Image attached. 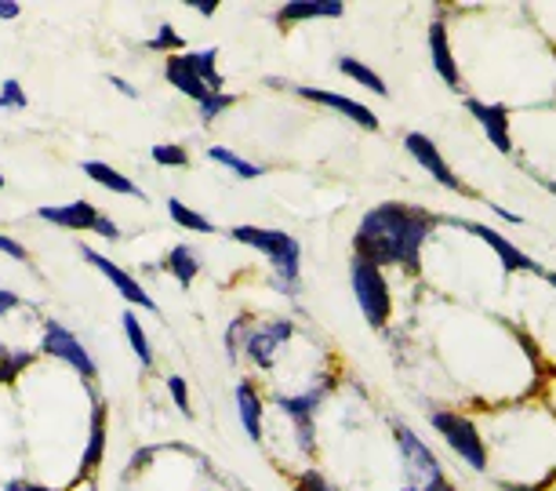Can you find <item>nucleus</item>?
<instances>
[{
  "label": "nucleus",
  "mask_w": 556,
  "mask_h": 491,
  "mask_svg": "<svg viewBox=\"0 0 556 491\" xmlns=\"http://www.w3.org/2000/svg\"><path fill=\"white\" fill-rule=\"evenodd\" d=\"M164 269H167V274H172L182 288H190L193 280L201 277V255H197L190 244H178V248H172V252H167Z\"/></svg>",
  "instance_id": "obj_21"
},
{
  "label": "nucleus",
  "mask_w": 556,
  "mask_h": 491,
  "mask_svg": "<svg viewBox=\"0 0 556 491\" xmlns=\"http://www.w3.org/2000/svg\"><path fill=\"white\" fill-rule=\"evenodd\" d=\"M345 12L342 0H291L277 12V23L280 26H295V23H306V18H339Z\"/></svg>",
  "instance_id": "obj_18"
},
{
  "label": "nucleus",
  "mask_w": 556,
  "mask_h": 491,
  "mask_svg": "<svg viewBox=\"0 0 556 491\" xmlns=\"http://www.w3.org/2000/svg\"><path fill=\"white\" fill-rule=\"evenodd\" d=\"M80 168H84V175H88L91 182H99L102 190H110V193H124V197H135V201H146L142 186H139V182H131L128 175L117 172V168H113V164H106V161H84Z\"/></svg>",
  "instance_id": "obj_19"
},
{
  "label": "nucleus",
  "mask_w": 556,
  "mask_h": 491,
  "mask_svg": "<svg viewBox=\"0 0 556 491\" xmlns=\"http://www.w3.org/2000/svg\"><path fill=\"white\" fill-rule=\"evenodd\" d=\"M549 285H553V288H556V274H549Z\"/></svg>",
  "instance_id": "obj_43"
},
{
  "label": "nucleus",
  "mask_w": 556,
  "mask_h": 491,
  "mask_svg": "<svg viewBox=\"0 0 556 491\" xmlns=\"http://www.w3.org/2000/svg\"><path fill=\"white\" fill-rule=\"evenodd\" d=\"M26 106H29V96H26L23 80H15V77L0 80V110H26Z\"/></svg>",
  "instance_id": "obj_31"
},
{
  "label": "nucleus",
  "mask_w": 556,
  "mask_h": 491,
  "mask_svg": "<svg viewBox=\"0 0 556 491\" xmlns=\"http://www.w3.org/2000/svg\"><path fill=\"white\" fill-rule=\"evenodd\" d=\"M40 353H48V357L70 364V372H77L84 382H91L99 375L96 357L84 350V342L77 339V331H70L66 324H59V320L45 324V336H40Z\"/></svg>",
  "instance_id": "obj_5"
},
{
  "label": "nucleus",
  "mask_w": 556,
  "mask_h": 491,
  "mask_svg": "<svg viewBox=\"0 0 556 491\" xmlns=\"http://www.w3.org/2000/svg\"><path fill=\"white\" fill-rule=\"evenodd\" d=\"M237 415H240V426L244 433L251 437L255 444H262V396L255 390V382H237Z\"/></svg>",
  "instance_id": "obj_20"
},
{
  "label": "nucleus",
  "mask_w": 556,
  "mask_h": 491,
  "mask_svg": "<svg viewBox=\"0 0 556 491\" xmlns=\"http://www.w3.org/2000/svg\"><path fill=\"white\" fill-rule=\"evenodd\" d=\"M295 491H339V488H334L324 474H317V469H306V474L295 480Z\"/></svg>",
  "instance_id": "obj_34"
},
{
  "label": "nucleus",
  "mask_w": 556,
  "mask_h": 491,
  "mask_svg": "<svg viewBox=\"0 0 556 491\" xmlns=\"http://www.w3.org/2000/svg\"><path fill=\"white\" fill-rule=\"evenodd\" d=\"M18 306H23V299H18L12 288H0V317H4V313H12V310H18Z\"/></svg>",
  "instance_id": "obj_37"
},
{
  "label": "nucleus",
  "mask_w": 556,
  "mask_h": 491,
  "mask_svg": "<svg viewBox=\"0 0 556 491\" xmlns=\"http://www.w3.org/2000/svg\"><path fill=\"white\" fill-rule=\"evenodd\" d=\"M437 218L412 204H379L371 207L356 226L353 248L356 259H367L371 266H404L418 269L422 244L433 234Z\"/></svg>",
  "instance_id": "obj_1"
},
{
  "label": "nucleus",
  "mask_w": 556,
  "mask_h": 491,
  "mask_svg": "<svg viewBox=\"0 0 556 491\" xmlns=\"http://www.w3.org/2000/svg\"><path fill=\"white\" fill-rule=\"evenodd\" d=\"M167 393H172V404L186 419H193V404H190V386H186L182 375H167Z\"/></svg>",
  "instance_id": "obj_33"
},
{
  "label": "nucleus",
  "mask_w": 556,
  "mask_h": 491,
  "mask_svg": "<svg viewBox=\"0 0 556 491\" xmlns=\"http://www.w3.org/2000/svg\"><path fill=\"white\" fill-rule=\"evenodd\" d=\"M207 161L223 164L229 175H237V179H244V182L262 179V175H266V168H262V164H255V161H248V156L233 153L229 146H207Z\"/></svg>",
  "instance_id": "obj_22"
},
{
  "label": "nucleus",
  "mask_w": 556,
  "mask_h": 491,
  "mask_svg": "<svg viewBox=\"0 0 556 491\" xmlns=\"http://www.w3.org/2000/svg\"><path fill=\"white\" fill-rule=\"evenodd\" d=\"M197 8V15H204V18H212L218 12V4H193Z\"/></svg>",
  "instance_id": "obj_41"
},
{
  "label": "nucleus",
  "mask_w": 556,
  "mask_h": 491,
  "mask_svg": "<svg viewBox=\"0 0 556 491\" xmlns=\"http://www.w3.org/2000/svg\"><path fill=\"white\" fill-rule=\"evenodd\" d=\"M466 110L480 121V128L488 131V139H491V146H495L498 153H509L513 150L506 106H488V102H480V99H466Z\"/></svg>",
  "instance_id": "obj_15"
},
{
  "label": "nucleus",
  "mask_w": 556,
  "mask_h": 491,
  "mask_svg": "<svg viewBox=\"0 0 556 491\" xmlns=\"http://www.w3.org/2000/svg\"><path fill=\"white\" fill-rule=\"evenodd\" d=\"M0 252H4V255H12L15 263H29L26 244H18V240H15V237H8V234H0Z\"/></svg>",
  "instance_id": "obj_35"
},
{
  "label": "nucleus",
  "mask_w": 556,
  "mask_h": 491,
  "mask_svg": "<svg viewBox=\"0 0 556 491\" xmlns=\"http://www.w3.org/2000/svg\"><path fill=\"white\" fill-rule=\"evenodd\" d=\"M506 491H539V488H506Z\"/></svg>",
  "instance_id": "obj_42"
},
{
  "label": "nucleus",
  "mask_w": 556,
  "mask_h": 491,
  "mask_svg": "<svg viewBox=\"0 0 556 491\" xmlns=\"http://www.w3.org/2000/svg\"><path fill=\"white\" fill-rule=\"evenodd\" d=\"M106 80H110L113 88L121 91V96H128V99H139V88H135V85H128V80H124V77H117V73H110Z\"/></svg>",
  "instance_id": "obj_39"
},
{
  "label": "nucleus",
  "mask_w": 556,
  "mask_h": 491,
  "mask_svg": "<svg viewBox=\"0 0 556 491\" xmlns=\"http://www.w3.org/2000/svg\"><path fill=\"white\" fill-rule=\"evenodd\" d=\"M404 150L412 153L415 161H418V168H426L440 186H447V190H462V182L455 179V172H451L447 164H444V156H440L437 142L429 139V135H422V131H407V135H404Z\"/></svg>",
  "instance_id": "obj_10"
},
{
  "label": "nucleus",
  "mask_w": 556,
  "mask_h": 491,
  "mask_svg": "<svg viewBox=\"0 0 556 491\" xmlns=\"http://www.w3.org/2000/svg\"><path fill=\"white\" fill-rule=\"evenodd\" d=\"M167 215H172V223L175 226H182V229H190V234H215V226L207 223V218L201 215V212H193L190 204H182L178 201V197H172V201H167Z\"/></svg>",
  "instance_id": "obj_26"
},
{
  "label": "nucleus",
  "mask_w": 556,
  "mask_h": 491,
  "mask_svg": "<svg viewBox=\"0 0 556 491\" xmlns=\"http://www.w3.org/2000/svg\"><path fill=\"white\" fill-rule=\"evenodd\" d=\"M396 448L404 458V491H455L447 484L444 469H440L433 448L407 426H396Z\"/></svg>",
  "instance_id": "obj_3"
},
{
  "label": "nucleus",
  "mask_w": 556,
  "mask_h": 491,
  "mask_svg": "<svg viewBox=\"0 0 556 491\" xmlns=\"http://www.w3.org/2000/svg\"><path fill=\"white\" fill-rule=\"evenodd\" d=\"M433 430L444 437V441L455 448V452L466 458L473 469H488V452H484V441H480L477 426L466 419V415H455V412H437L433 415Z\"/></svg>",
  "instance_id": "obj_7"
},
{
  "label": "nucleus",
  "mask_w": 556,
  "mask_h": 491,
  "mask_svg": "<svg viewBox=\"0 0 556 491\" xmlns=\"http://www.w3.org/2000/svg\"><path fill=\"white\" fill-rule=\"evenodd\" d=\"M350 285L356 295V306H361L364 320L371 328H386L393 313V299H390V285H386V274L379 266H371L367 259H356L350 263Z\"/></svg>",
  "instance_id": "obj_4"
},
{
  "label": "nucleus",
  "mask_w": 556,
  "mask_h": 491,
  "mask_svg": "<svg viewBox=\"0 0 556 491\" xmlns=\"http://www.w3.org/2000/svg\"><path fill=\"white\" fill-rule=\"evenodd\" d=\"M229 240L237 244H248L255 248L258 255L269 259L273 274L280 277V291H295L299 285V274H302V244L285 229H273V226H233L229 229Z\"/></svg>",
  "instance_id": "obj_2"
},
{
  "label": "nucleus",
  "mask_w": 556,
  "mask_h": 491,
  "mask_svg": "<svg viewBox=\"0 0 556 491\" xmlns=\"http://www.w3.org/2000/svg\"><path fill=\"white\" fill-rule=\"evenodd\" d=\"M153 161L161 164V168H190V150L175 142H161V146H153Z\"/></svg>",
  "instance_id": "obj_28"
},
{
  "label": "nucleus",
  "mask_w": 556,
  "mask_h": 491,
  "mask_svg": "<svg viewBox=\"0 0 556 491\" xmlns=\"http://www.w3.org/2000/svg\"><path fill=\"white\" fill-rule=\"evenodd\" d=\"M339 70H342L350 80H356V85H361V88L371 91V96L390 99V85H386V80H382L379 73H375L371 66H364L361 59H350V55H345V59H339Z\"/></svg>",
  "instance_id": "obj_25"
},
{
  "label": "nucleus",
  "mask_w": 556,
  "mask_h": 491,
  "mask_svg": "<svg viewBox=\"0 0 556 491\" xmlns=\"http://www.w3.org/2000/svg\"><path fill=\"white\" fill-rule=\"evenodd\" d=\"M34 361H37V353H29V350H0V386L15 382Z\"/></svg>",
  "instance_id": "obj_27"
},
{
  "label": "nucleus",
  "mask_w": 556,
  "mask_h": 491,
  "mask_svg": "<svg viewBox=\"0 0 556 491\" xmlns=\"http://www.w3.org/2000/svg\"><path fill=\"white\" fill-rule=\"evenodd\" d=\"M4 491H62V488H48V484H37V480H23V477H15V480H8Z\"/></svg>",
  "instance_id": "obj_36"
},
{
  "label": "nucleus",
  "mask_w": 556,
  "mask_h": 491,
  "mask_svg": "<svg viewBox=\"0 0 556 491\" xmlns=\"http://www.w3.org/2000/svg\"><path fill=\"white\" fill-rule=\"evenodd\" d=\"M429 59H433V70L440 73V80H447V88H462V73H458V62L451 55V45H447V29L444 23H433L429 26Z\"/></svg>",
  "instance_id": "obj_17"
},
{
  "label": "nucleus",
  "mask_w": 556,
  "mask_h": 491,
  "mask_svg": "<svg viewBox=\"0 0 556 491\" xmlns=\"http://www.w3.org/2000/svg\"><path fill=\"white\" fill-rule=\"evenodd\" d=\"M447 226H458V229H466V234H473V237H480L484 244H491L498 252V259H502V266L506 269H528V274H539V263H534L531 255H523L517 244H509L506 237L502 234H495L491 226H480V223H466V218H447Z\"/></svg>",
  "instance_id": "obj_11"
},
{
  "label": "nucleus",
  "mask_w": 556,
  "mask_h": 491,
  "mask_svg": "<svg viewBox=\"0 0 556 491\" xmlns=\"http://www.w3.org/2000/svg\"><path fill=\"white\" fill-rule=\"evenodd\" d=\"M96 234H99V237H106V240H121V226L113 223L110 215H102V218H99V226H96Z\"/></svg>",
  "instance_id": "obj_38"
},
{
  "label": "nucleus",
  "mask_w": 556,
  "mask_h": 491,
  "mask_svg": "<svg viewBox=\"0 0 556 491\" xmlns=\"http://www.w3.org/2000/svg\"><path fill=\"white\" fill-rule=\"evenodd\" d=\"M121 324H124V336H128V347H131V353H135V357H139V364H142V368H153V364H156V357H153L150 336H146V328H142L139 313H135V310H124Z\"/></svg>",
  "instance_id": "obj_24"
},
{
  "label": "nucleus",
  "mask_w": 556,
  "mask_h": 491,
  "mask_svg": "<svg viewBox=\"0 0 556 491\" xmlns=\"http://www.w3.org/2000/svg\"><path fill=\"white\" fill-rule=\"evenodd\" d=\"M146 48H150V51H167V55H178V51L186 48V37L178 34L172 23H161V26H156V37Z\"/></svg>",
  "instance_id": "obj_29"
},
{
  "label": "nucleus",
  "mask_w": 556,
  "mask_h": 491,
  "mask_svg": "<svg viewBox=\"0 0 556 491\" xmlns=\"http://www.w3.org/2000/svg\"><path fill=\"white\" fill-rule=\"evenodd\" d=\"M80 255H84V263L88 266H96L102 277L110 280L113 288H117V295L128 302V310H146V313H156V299L146 291V285H139V277L128 274V269H121L113 259L106 255H99L96 248H88V244H80Z\"/></svg>",
  "instance_id": "obj_6"
},
{
  "label": "nucleus",
  "mask_w": 556,
  "mask_h": 491,
  "mask_svg": "<svg viewBox=\"0 0 556 491\" xmlns=\"http://www.w3.org/2000/svg\"><path fill=\"white\" fill-rule=\"evenodd\" d=\"M18 15H23V4H15V0H0V18H4V23L8 18H18Z\"/></svg>",
  "instance_id": "obj_40"
},
{
  "label": "nucleus",
  "mask_w": 556,
  "mask_h": 491,
  "mask_svg": "<svg viewBox=\"0 0 556 491\" xmlns=\"http://www.w3.org/2000/svg\"><path fill=\"white\" fill-rule=\"evenodd\" d=\"M324 396H328V386H317V390L295 393V396H288V393H285V396H277V407L288 415L291 423H295L299 444H302V452H306V455L317 452V430H313V419H317Z\"/></svg>",
  "instance_id": "obj_8"
},
{
  "label": "nucleus",
  "mask_w": 556,
  "mask_h": 491,
  "mask_svg": "<svg viewBox=\"0 0 556 491\" xmlns=\"http://www.w3.org/2000/svg\"><path fill=\"white\" fill-rule=\"evenodd\" d=\"M549 190H553V193H556V182H549Z\"/></svg>",
  "instance_id": "obj_45"
},
{
  "label": "nucleus",
  "mask_w": 556,
  "mask_h": 491,
  "mask_svg": "<svg viewBox=\"0 0 556 491\" xmlns=\"http://www.w3.org/2000/svg\"><path fill=\"white\" fill-rule=\"evenodd\" d=\"M106 404L96 401L91 404V426H88V444H84V455H80V466H77V477L73 484H84L96 469L102 466V455H106Z\"/></svg>",
  "instance_id": "obj_12"
},
{
  "label": "nucleus",
  "mask_w": 556,
  "mask_h": 491,
  "mask_svg": "<svg viewBox=\"0 0 556 491\" xmlns=\"http://www.w3.org/2000/svg\"><path fill=\"white\" fill-rule=\"evenodd\" d=\"M248 331H251V317H248V313H240V317H233V324L226 328V357H229V361H237V357H240V347H244Z\"/></svg>",
  "instance_id": "obj_30"
},
{
  "label": "nucleus",
  "mask_w": 556,
  "mask_h": 491,
  "mask_svg": "<svg viewBox=\"0 0 556 491\" xmlns=\"http://www.w3.org/2000/svg\"><path fill=\"white\" fill-rule=\"evenodd\" d=\"M295 96L309 99V102H317V106H324V110H334V113H342L345 121L361 124L364 131H379V117H375V113L367 110L364 102H353V99H345V96H339V91H320V88H295Z\"/></svg>",
  "instance_id": "obj_13"
},
{
  "label": "nucleus",
  "mask_w": 556,
  "mask_h": 491,
  "mask_svg": "<svg viewBox=\"0 0 556 491\" xmlns=\"http://www.w3.org/2000/svg\"><path fill=\"white\" fill-rule=\"evenodd\" d=\"M182 59H186V62H190V70L197 73V77H201V80H204V88H207V91H212V96H215V91H223V85H226V77H223V73H218V66H215V62H218V48H201V51H182Z\"/></svg>",
  "instance_id": "obj_23"
},
{
  "label": "nucleus",
  "mask_w": 556,
  "mask_h": 491,
  "mask_svg": "<svg viewBox=\"0 0 556 491\" xmlns=\"http://www.w3.org/2000/svg\"><path fill=\"white\" fill-rule=\"evenodd\" d=\"M106 212H99L91 201H70V204H51V207H40V218L51 226H62V229H91L96 234L99 218Z\"/></svg>",
  "instance_id": "obj_14"
},
{
  "label": "nucleus",
  "mask_w": 556,
  "mask_h": 491,
  "mask_svg": "<svg viewBox=\"0 0 556 491\" xmlns=\"http://www.w3.org/2000/svg\"><path fill=\"white\" fill-rule=\"evenodd\" d=\"M164 80L175 91H182L186 99H193L197 106H201V102L212 96V91L204 88V80L190 70V62L182 59V51H178V55H167V62H164Z\"/></svg>",
  "instance_id": "obj_16"
},
{
  "label": "nucleus",
  "mask_w": 556,
  "mask_h": 491,
  "mask_svg": "<svg viewBox=\"0 0 556 491\" xmlns=\"http://www.w3.org/2000/svg\"><path fill=\"white\" fill-rule=\"evenodd\" d=\"M295 336V324L291 320H269V324H258V328L248 331L244 339V353L251 364H258L262 372H269L273 364H277V353L285 350V342Z\"/></svg>",
  "instance_id": "obj_9"
},
{
  "label": "nucleus",
  "mask_w": 556,
  "mask_h": 491,
  "mask_svg": "<svg viewBox=\"0 0 556 491\" xmlns=\"http://www.w3.org/2000/svg\"><path fill=\"white\" fill-rule=\"evenodd\" d=\"M229 106H237V96H229V91H215V96H207L201 102V121L212 124L215 117H223Z\"/></svg>",
  "instance_id": "obj_32"
},
{
  "label": "nucleus",
  "mask_w": 556,
  "mask_h": 491,
  "mask_svg": "<svg viewBox=\"0 0 556 491\" xmlns=\"http://www.w3.org/2000/svg\"><path fill=\"white\" fill-rule=\"evenodd\" d=\"M0 190H4V172H0Z\"/></svg>",
  "instance_id": "obj_44"
}]
</instances>
